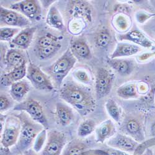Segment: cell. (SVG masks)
<instances>
[{
	"label": "cell",
	"instance_id": "obj_1",
	"mask_svg": "<svg viewBox=\"0 0 155 155\" xmlns=\"http://www.w3.org/2000/svg\"><path fill=\"white\" fill-rule=\"evenodd\" d=\"M60 96L82 116L94 110L95 102L92 96L86 89L74 83H64L60 89Z\"/></svg>",
	"mask_w": 155,
	"mask_h": 155
},
{
	"label": "cell",
	"instance_id": "obj_2",
	"mask_svg": "<svg viewBox=\"0 0 155 155\" xmlns=\"http://www.w3.org/2000/svg\"><path fill=\"white\" fill-rule=\"evenodd\" d=\"M21 121V129L16 150L19 153L26 152L34 142L36 137L45 128L41 124L34 121L24 112L15 114Z\"/></svg>",
	"mask_w": 155,
	"mask_h": 155
},
{
	"label": "cell",
	"instance_id": "obj_3",
	"mask_svg": "<svg viewBox=\"0 0 155 155\" xmlns=\"http://www.w3.org/2000/svg\"><path fill=\"white\" fill-rule=\"evenodd\" d=\"M77 58L68 48L63 55L55 63L45 68L46 71L57 87L61 86L63 80L71 70L76 63Z\"/></svg>",
	"mask_w": 155,
	"mask_h": 155
},
{
	"label": "cell",
	"instance_id": "obj_4",
	"mask_svg": "<svg viewBox=\"0 0 155 155\" xmlns=\"http://www.w3.org/2000/svg\"><path fill=\"white\" fill-rule=\"evenodd\" d=\"M21 129V123L19 118L14 115H8L1 134V145L6 149L16 145L18 141Z\"/></svg>",
	"mask_w": 155,
	"mask_h": 155
},
{
	"label": "cell",
	"instance_id": "obj_5",
	"mask_svg": "<svg viewBox=\"0 0 155 155\" xmlns=\"http://www.w3.org/2000/svg\"><path fill=\"white\" fill-rule=\"evenodd\" d=\"M13 110L27 113L34 121L41 124L47 130L49 128L48 120L43 107L37 101L33 99L24 100L15 106Z\"/></svg>",
	"mask_w": 155,
	"mask_h": 155
},
{
	"label": "cell",
	"instance_id": "obj_6",
	"mask_svg": "<svg viewBox=\"0 0 155 155\" xmlns=\"http://www.w3.org/2000/svg\"><path fill=\"white\" fill-rule=\"evenodd\" d=\"M26 76L36 89L47 92H50L54 89L49 76L34 63H30L29 64Z\"/></svg>",
	"mask_w": 155,
	"mask_h": 155
},
{
	"label": "cell",
	"instance_id": "obj_7",
	"mask_svg": "<svg viewBox=\"0 0 155 155\" xmlns=\"http://www.w3.org/2000/svg\"><path fill=\"white\" fill-rule=\"evenodd\" d=\"M67 136L63 132L50 130L47 133V139L39 155H61L66 145Z\"/></svg>",
	"mask_w": 155,
	"mask_h": 155
},
{
	"label": "cell",
	"instance_id": "obj_8",
	"mask_svg": "<svg viewBox=\"0 0 155 155\" xmlns=\"http://www.w3.org/2000/svg\"><path fill=\"white\" fill-rule=\"evenodd\" d=\"M10 9L19 12L30 21H39L42 9L39 2L35 0H24L10 6Z\"/></svg>",
	"mask_w": 155,
	"mask_h": 155
},
{
	"label": "cell",
	"instance_id": "obj_9",
	"mask_svg": "<svg viewBox=\"0 0 155 155\" xmlns=\"http://www.w3.org/2000/svg\"><path fill=\"white\" fill-rule=\"evenodd\" d=\"M0 21L1 26H13L19 28H25L31 25V21L19 12L0 7Z\"/></svg>",
	"mask_w": 155,
	"mask_h": 155
},
{
	"label": "cell",
	"instance_id": "obj_10",
	"mask_svg": "<svg viewBox=\"0 0 155 155\" xmlns=\"http://www.w3.org/2000/svg\"><path fill=\"white\" fill-rule=\"evenodd\" d=\"M113 81L112 74L107 70L101 68L97 74L96 91L98 99L106 96L110 92Z\"/></svg>",
	"mask_w": 155,
	"mask_h": 155
},
{
	"label": "cell",
	"instance_id": "obj_11",
	"mask_svg": "<svg viewBox=\"0 0 155 155\" xmlns=\"http://www.w3.org/2000/svg\"><path fill=\"white\" fill-rule=\"evenodd\" d=\"M36 30L37 28L35 27L25 28L20 31L15 38H12L11 41V44L14 45L18 49H28L32 41Z\"/></svg>",
	"mask_w": 155,
	"mask_h": 155
},
{
	"label": "cell",
	"instance_id": "obj_12",
	"mask_svg": "<svg viewBox=\"0 0 155 155\" xmlns=\"http://www.w3.org/2000/svg\"><path fill=\"white\" fill-rule=\"evenodd\" d=\"M108 144L114 148L126 153L134 151L138 146L137 143L134 140L120 134L112 137L109 141Z\"/></svg>",
	"mask_w": 155,
	"mask_h": 155
},
{
	"label": "cell",
	"instance_id": "obj_13",
	"mask_svg": "<svg viewBox=\"0 0 155 155\" xmlns=\"http://www.w3.org/2000/svg\"><path fill=\"white\" fill-rule=\"evenodd\" d=\"M26 64L12 70L1 76V85L11 86L12 84L22 80L27 74Z\"/></svg>",
	"mask_w": 155,
	"mask_h": 155
},
{
	"label": "cell",
	"instance_id": "obj_14",
	"mask_svg": "<svg viewBox=\"0 0 155 155\" xmlns=\"http://www.w3.org/2000/svg\"><path fill=\"white\" fill-rule=\"evenodd\" d=\"M5 61L8 68L13 70L26 64V58L20 49H9L6 54Z\"/></svg>",
	"mask_w": 155,
	"mask_h": 155
},
{
	"label": "cell",
	"instance_id": "obj_15",
	"mask_svg": "<svg viewBox=\"0 0 155 155\" xmlns=\"http://www.w3.org/2000/svg\"><path fill=\"white\" fill-rule=\"evenodd\" d=\"M29 83L25 80H21L11 86L9 94L12 99L21 103L24 101L25 96L30 91Z\"/></svg>",
	"mask_w": 155,
	"mask_h": 155
},
{
	"label": "cell",
	"instance_id": "obj_16",
	"mask_svg": "<svg viewBox=\"0 0 155 155\" xmlns=\"http://www.w3.org/2000/svg\"><path fill=\"white\" fill-rule=\"evenodd\" d=\"M55 114L59 124L63 127L70 125L73 120L74 114L72 109L63 103H57Z\"/></svg>",
	"mask_w": 155,
	"mask_h": 155
},
{
	"label": "cell",
	"instance_id": "obj_17",
	"mask_svg": "<svg viewBox=\"0 0 155 155\" xmlns=\"http://www.w3.org/2000/svg\"><path fill=\"white\" fill-rule=\"evenodd\" d=\"M46 23L51 28L57 29L60 32H63L65 29V26L60 12L57 7L54 6H51L48 12Z\"/></svg>",
	"mask_w": 155,
	"mask_h": 155
},
{
	"label": "cell",
	"instance_id": "obj_18",
	"mask_svg": "<svg viewBox=\"0 0 155 155\" xmlns=\"http://www.w3.org/2000/svg\"><path fill=\"white\" fill-rule=\"evenodd\" d=\"M115 132V128L112 122L109 120L102 124L96 130V141L104 143L109 138L112 137Z\"/></svg>",
	"mask_w": 155,
	"mask_h": 155
},
{
	"label": "cell",
	"instance_id": "obj_19",
	"mask_svg": "<svg viewBox=\"0 0 155 155\" xmlns=\"http://www.w3.org/2000/svg\"><path fill=\"white\" fill-rule=\"evenodd\" d=\"M70 48L76 58H86L90 55V50L87 45L81 39L72 41Z\"/></svg>",
	"mask_w": 155,
	"mask_h": 155
},
{
	"label": "cell",
	"instance_id": "obj_20",
	"mask_svg": "<svg viewBox=\"0 0 155 155\" xmlns=\"http://www.w3.org/2000/svg\"><path fill=\"white\" fill-rule=\"evenodd\" d=\"M87 145L80 140H72L64 146L61 155H74L87 150Z\"/></svg>",
	"mask_w": 155,
	"mask_h": 155
},
{
	"label": "cell",
	"instance_id": "obj_21",
	"mask_svg": "<svg viewBox=\"0 0 155 155\" xmlns=\"http://www.w3.org/2000/svg\"><path fill=\"white\" fill-rule=\"evenodd\" d=\"M138 48L134 45L128 44H119L113 53L112 58L132 55L138 52Z\"/></svg>",
	"mask_w": 155,
	"mask_h": 155
},
{
	"label": "cell",
	"instance_id": "obj_22",
	"mask_svg": "<svg viewBox=\"0 0 155 155\" xmlns=\"http://www.w3.org/2000/svg\"><path fill=\"white\" fill-rule=\"evenodd\" d=\"M61 47V44L60 43H57L46 48H37L38 57H39L41 60H47L50 58L58 52Z\"/></svg>",
	"mask_w": 155,
	"mask_h": 155
},
{
	"label": "cell",
	"instance_id": "obj_23",
	"mask_svg": "<svg viewBox=\"0 0 155 155\" xmlns=\"http://www.w3.org/2000/svg\"><path fill=\"white\" fill-rule=\"evenodd\" d=\"M94 128V122L92 120H86L79 125L78 128L77 134L81 138H84L92 134Z\"/></svg>",
	"mask_w": 155,
	"mask_h": 155
},
{
	"label": "cell",
	"instance_id": "obj_24",
	"mask_svg": "<svg viewBox=\"0 0 155 155\" xmlns=\"http://www.w3.org/2000/svg\"><path fill=\"white\" fill-rule=\"evenodd\" d=\"M59 43L57 37L53 34L47 33L46 35L39 38L37 42V48H43Z\"/></svg>",
	"mask_w": 155,
	"mask_h": 155
},
{
	"label": "cell",
	"instance_id": "obj_25",
	"mask_svg": "<svg viewBox=\"0 0 155 155\" xmlns=\"http://www.w3.org/2000/svg\"><path fill=\"white\" fill-rule=\"evenodd\" d=\"M110 65L120 74H126L130 70L128 62L123 60H110L108 61Z\"/></svg>",
	"mask_w": 155,
	"mask_h": 155
},
{
	"label": "cell",
	"instance_id": "obj_26",
	"mask_svg": "<svg viewBox=\"0 0 155 155\" xmlns=\"http://www.w3.org/2000/svg\"><path fill=\"white\" fill-rule=\"evenodd\" d=\"M19 32V29L16 28L2 27L0 29V39L2 41H11Z\"/></svg>",
	"mask_w": 155,
	"mask_h": 155
},
{
	"label": "cell",
	"instance_id": "obj_27",
	"mask_svg": "<svg viewBox=\"0 0 155 155\" xmlns=\"http://www.w3.org/2000/svg\"><path fill=\"white\" fill-rule=\"evenodd\" d=\"M106 107L110 117L115 121L119 122L120 119V112L116 102L112 99H109L106 102Z\"/></svg>",
	"mask_w": 155,
	"mask_h": 155
},
{
	"label": "cell",
	"instance_id": "obj_28",
	"mask_svg": "<svg viewBox=\"0 0 155 155\" xmlns=\"http://www.w3.org/2000/svg\"><path fill=\"white\" fill-rule=\"evenodd\" d=\"M125 38L143 46H148L149 45V43L145 37L140 32L136 31L128 32L126 35H125Z\"/></svg>",
	"mask_w": 155,
	"mask_h": 155
},
{
	"label": "cell",
	"instance_id": "obj_29",
	"mask_svg": "<svg viewBox=\"0 0 155 155\" xmlns=\"http://www.w3.org/2000/svg\"><path fill=\"white\" fill-rule=\"evenodd\" d=\"M117 94L123 98L134 97L137 96L135 86L133 84L124 86L118 89Z\"/></svg>",
	"mask_w": 155,
	"mask_h": 155
},
{
	"label": "cell",
	"instance_id": "obj_30",
	"mask_svg": "<svg viewBox=\"0 0 155 155\" xmlns=\"http://www.w3.org/2000/svg\"><path fill=\"white\" fill-rule=\"evenodd\" d=\"M46 130L47 129L44 128V130L37 135L34 141L33 150L35 153L40 152L42 149V147L46 143V140L47 139Z\"/></svg>",
	"mask_w": 155,
	"mask_h": 155
},
{
	"label": "cell",
	"instance_id": "obj_31",
	"mask_svg": "<svg viewBox=\"0 0 155 155\" xmlns=\"http://www.w3.org/2000/svg\"><path fill=\"white\" fill-rule=\"evenodd\" d=\"M110 41V37L107 31L100 32L97 37V44L101 47H106L108 45Z\"/></svg>",
	"mask_w": 155,
	"mask_h": 155
},
{
	"label": "cell",
	"instance_id": "obj_32",
	"mask_svg": "<svg viewBox=\"0 0 155 155\" xmlns=\"http://www.w3.org/2000/svg\"><path fill=\"white\" fill-rule=\"evenodd\" d=\"M12 105L11 99L4 94H1L0 96V110L1 114L9 109Z\"/></svg>",
	"mask_w": 155,
	"mask_h": 155
},
{
	"label": "cell",
	"instance_id": "obj_33",
	"mask_svg": "<svg viewBox=\"0 0 155 155\" xmlns=\"http://www.w3.org/2000/svg\"><path fill=\"white\" fill-rule=\"evenodd\" d=\"M95 155H130L126 152L114 149H106V150H94Z\"/></svg>",
	"mask_w": 155,
	"mask_h": 155
},
{
	"label": "cell",
	"instance_id": "obj_34",
	"mask_svg": "<svg viewBox=\"0 0 155 155\" xmlns=\"http://www.w3.org/2000/svg\"><path fill=\"white\" fill-rule=\"evenodd\" d=\"M127 130L132 135H135L140 131V125L135 120H130L126 125Z\"/></svg>",
	"mask_w": 155,
	"mask_h": 155
},
{
	"label": "cell",
	"instance_id": "obj_35",
	"mask_svg": "<svg viewBox=\"0 0 155 155\" xmlns=\"http://www.w3.org/2000/svg\"><path fill=\"white\" fill-rule=\"evenodd\" d=\"M73 75L75 78V79L78 80L82 83H87V82H89V76L87 75L86 72L84 71L83 70H75L73 73Z\"/></svg>",
	"mask_w": 155,
	"mask_h": 155
},
{
	"label": "cell",
	"instance_id": "obj_36",
	"mask_svg": "<svg viewBox=\"0 0 155 155\" xmlns=\"http://www.w3.org/2000/svg\"><path fill=\"white\" fill-rule=\"evenodd\" d=\"M74 155H95V154H94V150H87V151L78 153V154H76Z\"/></svg>",
	"mask_w": 155,
	"mask_h": 155
},
{
	"label": "cell",
	"instance_id": "obj_37",
	"mask_svg": "<svg viewBox=\"0 0 155 155\" xmlns=\"http://www.w3.org/2000/svg\"><path fill=\"white\" fill-rule=\"evenodd\" d=\"M151 132H152L153 135H155V124L152 126Z\"/></svg>",
	"mask_w": 155,
	"mask_h": 155
}]
</instances>
